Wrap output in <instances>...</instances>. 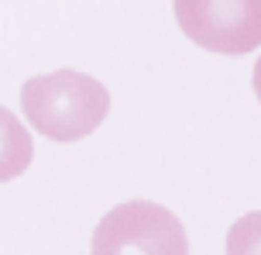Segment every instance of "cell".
<instances>
[{
  "mask_svg": "<svg viewBox=\"0 0 261 255\" xmlns=\"http://www.w3.org/2000/svg\"><path fill=\"white\" fill-rule=\"evenodd\" d=\"M21 110L28 124L52 142H79L110 114V90L90 73L59 69L31 76L21 86Z\"/></svg>",
  "mask_w": 261,
  "mask_h": 255,
  "instance_id": "1",
  "label": "cell"
},
{
  "mask_svg": "<svg viewBox=\"0 0 261 255\" xmlns=\"http://www.w3.org/2000/svg\"><path fill=\"white\" fill-rule=\"evenodd\" d=\"M90 255H189L182 221L155 200H127L107 211Z\"/></svg>",
  "mask_w": 261,
  "mask_h": 255,
  "instance_id": "2",
  "label": "cell"
},
{
  "mask_svg": "<svg viewBox=\"0 0 261 255\" xmlns=\"http://www.w3.org/2000/svg\"><path fill=\"white\" fill-rule=\"evenodd\" d=\"M186 38L217 55L261 49V0H172Z\"/></svg>",
  "mask_w": 261,
  "mask_h": 255,
  "instance_id": "3",
  "label": "cell"
},
{
  "mask_svg": "<svg viewBox=\"0 0 261 255\" xmlns=\"http://www.w3.org/2000/svg\"><path fill=\"white\" fill-rule=\"evenodd\" d=\"M35 162V142L28 128L0 104V183H11Z\"/></svg>",
  "mask_w": 261,
  "mask_h": 255,
  "instance_id": "4",
  "label": "cell"
},
{
  "mask_svg": "<svg viewBox=\"0 0 261 255\" xmlns=\"http://www.w3.org/2000/svg\"><path fill=\"white\" fill-rule=\"evenodd\" d=\"M227 255H261V211L237 217L230 231H227V242H223Z\"/></svg>",
  "mask_w": 261,
  "mask_h": 255,
  "instance_id": "5",
  "label": "cell"
},
{
  "mask_svg": "<svg viewBox=\"0 0 261 255\" xmlns=\"http://www.w3.org/2000/svg\"><path fill=\"white\" fill-rule=\"evenodd\" d=\"M251 83H254V97L261 100V55H258V62H254V73H251Z\"/></svg>",
  "mask_w": 261,
  "mask_h": 255,
  "instance_id": "6",
  "label": "cell"
}]
</instances>
